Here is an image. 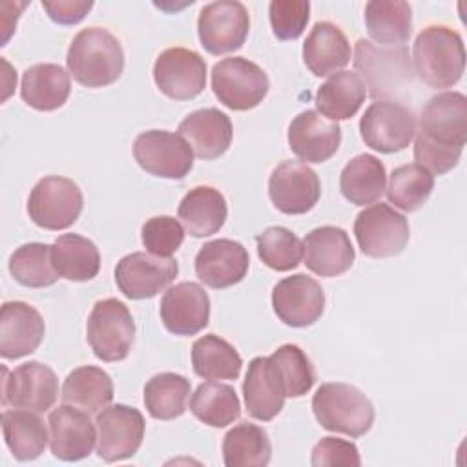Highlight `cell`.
Segmentation results:
<instances>
[{
	"label": "cell",
	"mask_w": 467,
	"mask_h": 467,
	"mask_svg": "<svg viewBox=\"0 0 467 467\" xmlns=\"http://www.w3.org/2000/svg\"><path fill=\"white\" fill-rule=\"evenodd\" d=\"M465 140L467 97L460 91H443L429 99L414 142L416 164L432 175H443L458 164Z\"/></svg>",
	"instance_id": "1"
},
{
	"label": "cell",
	"mask_w": 467,
	"mask_h": 467,
	"mask_svg": "<svg viewBox=\"0 0 467 467\" xmlns=\"http://www.w3.org/2000/svg\"><path fill=\"white\" fill-rule=\"evenodd\" d=\"M66 64L69 75L80 86L104 88L120 78L124 71V49L111 31L91 26L73 36Z\"/></svg>",
	"instance_id": "2"
},
{
	"label": "cell",
	"mask_w": 467,
	"mask_h": 467,
	"mask_svg": "<svg viewBox=\"0 0 467 467\" xmlns=\"http://www.w3.org/2000/svg\"><path fill=\"white\" fill-rule=\"evenodd\" d=\"M414 73L434 89L452 88L465 69V47L458 31L449 26H429L412 46Z\"/></svg>",
	"instance_id": "3"
},
{
	"label": "cell",
	"mask_w": 467,
	"mask_h": 467,
	"mask_svg": "<svg viewBox=\"0 0 467 467\" xmlns=\"http://www.w3.org/2000/svg\"><path fill=\"white\" fill-rule=\"evenodd\" d=\"M312 410L323 429L350 438L367 434L376 416L372 401L358 387L339 381L323 383L316 390Z\"/></svg>",
	"instance_id": "4"
},
{
	"label": "cell",
	"mask_w": 467,
	"mask_h": 467,
	"mask_svg": "<svg viewBox=\"0 0 467 467\" xmlns=\"http://www.w3.org/2000/svg\"><path fill=\"white\" fill-rule=\"evenodd\" d=\"M354 67L370 97L387 100V97L410 84L414 67L405 46L378 47L370 40L359 38L354 47Z\"/></svg>",
	"instance_id": "5"
},
{
	"label": "cell",
	"mask_w": 467,
	"mask_h": 467,
	"mask_svg": "<svg viewBox=\"0 0 467 467\" xmlns=\"http://www.w3.org/2000/svg\"><path fill=\"white\" fill-rule=\"evenodd\" d=\"M86 337L99 359L108 363L126 359L135 339L130 308L115 297L97 301L88 316Z\"/></svg>",
	"instance_id": "6"
},
{
	"label": "cell",
	"mask_w": 467,
	"mask_h": 467,
	"mask_svg": "<svg viewBox=\"0 0 467 467\" xmlns=\"http://www.w3.org/2000/svg\"><path fill=\"white\" fill-rule=\"evenodd\" d=\"M212 89L223 106L234 111H246L265 100L270 80L255 62L244 57H228L213 64Z\"/></svg>",
	"instance_id": "7"
},
{
	"label": "cell",
	"mask_w": 467,
	"mask_h": 467,
	"mask_svg": "<svg viewBox=\"0 0 467 467\" xmlns=\"http://www.w3.org/2000/svg\"><path fill=\"white\" fill-rule=\"evenodd\" d=\"M84 206L78 184L62 175L40 179L27 199L31 221L44 230H66L78 219Z\"/></svg>",
	"instance_id": "8"
},
{
	"label": "cell",
	"mask_w": 467,
	"mask_h": 467,
	"mask_svg": "<svg viewBox=\"0 0 467 467\" xmlns=\"http://www.w3.org/2000/svg\"><path fill=\"white\" fill-rule=\"evenodd\" d=\"M354 235L365 255L385 259L403 252L410 230L405 215L385 202H378L358 213L354 221Z\"/></svg>",
	"instance_id": "9"
},
{
	"label": "cell",
	"mask_w": 467,
	"mask_h": 467,
	"mask_svg": "<svg viewBox=\"0 0 467 467\" xmlns=\"http://www.w3.org/2000/svg\"><path fill=\"white\" fill-rule=\"evenodd\" d=\"M363 142L379 153L405 150L416 135L414 113L396 100L372 102L359 119Z\"/></svg>",
	"instance_id": "10"
},
{
	"label": "cell",
	"mask_w": 467,
	"mask_h": 467,
	"mask_svg": "<svg viewBox=\"0 0 467 467\" xmlns=\"http://www.w3.org/2000/svg\"><path fill=\"white\" fill-rule=\"evenodd\" d=\"M137 164L150 175L162 179H184L193 168V150L179 135L166 130H148L133 142Z\"/></svg>",
	"instance_id": "11"
},
{
	"label": "cell",
	"mask_w": 467,
	"mask_h": 467,
	"mask_svg": "<svg viewBox=\"0 0 467 467\" xmlns=\"http://www.w3.org/2000/svg\"><path fill=\"white\" fill-rule=\"evenodd\" d=\"M250 31V15L237 0H219L202 5L197 18L201 46L212 55H224L243 47Z\"/></svg>",
	"instance_id": "12"
},
{
	"label": "cell",
	"mask_w": 467,
	"mask_h": 467,
	"mask_svg": "<svg viewBox=\"0 0 467 467\" xmlns=\"http://www.w3.org/2000/svg\"><path fill=\"white\" fill-rule=\"evenodd\" d=\"M97 454L113 463L131 458L142 445L146 421L139 409L122 403L108 405L97 412Z\"/></svg>",
	"instance_id": "13"
},
{
	"label": "cell",
	"mask_w": 467,
	"mask_h": 467,
	"mask_svg": "<svg viewBox=\"0 0 467 467\" xmlns=\"http://www.w3.org/2000/svg\"><path fill=\"white\" fill-rule=\"evenodd\" d=\"M2 403L35 412L49 410L58 398V379L53 368L40 361H26L11 372L2 368Z\"/></svg>",
	"instance_id": "14"
},
{
	"label": "cell",
	"mask_w": 467,
	"mask_h": 467,
	"mask_svg": "<svg viewBox=\"0 0 467 467\" xmlns=\"http://www.w3.org/2000/svg\"><path fill=\"white\" fill-rule=\"evenodd\" d=\"M153 80L168 99H195L206 88V62L193 49L168 47L155 58Z\"/></svg>",
	"instance_id": "15"
},
{
	"label": "cell",
	"mask_w": 467,
	"mask_h": 467,
	"mask_svg": "<svg viewBox=\"0 0 467 467\" xmlns=\"http://www.w3.org/2000/svg\"><path fill=\"white\" fill-rule=\"evenodd\" d=\"M268 195L279 212L301 215L317 204L321 182L308 164L301 161H283L270 173Z\"/></svg>",
	"instance_id": "16"
},
{
	"label": "cell",
	"mask_w": 467,
	"mask_h": 467,
	"mask_svg": "<svg viewBox=\"0 0 467 467\" xmlns=\"http://www.w3.org/2000/svg\"><path fill=\"white\" fill-rule=\"evenodd\" d=\"M179 274L173 257L131 252L115 266V283L128 299H148L164 290Z\"/></svg>",
	"instance_id": "17"
},
{
	"label": "cell",
	"mask_w": 467,
	"mask_h": 467,
	"mask_svg": "<svg viewBox=\"0 0 467 467\" xmlns=\"http://www.w3.org/2000/svg\"><path fill=\"white\" fill-rule=\"evenodd\" d=\"M272 306L285 325L296 328L310 327L323 316L325 292L314 277L294 274L274 286Z\"/></svg>",
	"instance_id": "18"
},
{
	"label": "cell",
	"mask_w": 467,
	"mask_h": 467,
	"mask_svg": "<svg viewBox=\"0 0 467 467\" xmlns=\"http://www.w3.org/2000/svg\"><path fill=\"white\" fill-rule=\"evenodd\" d=\"M159 314L168 332L175 336H193L210 321V297L199 283L182 281L164 292Z\"/></svg>",
	"instance_id": "19"
},
{
	"label": "cell",
	"mask_w": 467,
	"mask_h": 467,
	"mask_svg": "<svg viewBox=\"0 0 467 467\" xmlns=\"http://www.w3.org/2000/svg\"><path fill=\"white\" fill-rule=\"evenodd\" d=\"M49 447L62 462H78L91 454L97 441V429L89 412L75 405H60L49 414Z\"/></svg>",
	"instance_id": "20"
},
{
	"label": "cell",
	"mask_w": 467,
	"mask_h": 467,
	"mask_svg": "<svg viewBox=\"0 0 467 467\" xmlns=\"http://www.w3.org/2000/svg\"><path fill=\"white\" fill-rule=\"evenodd\" d=\"M288 146L305 164L328 161L341 144V128L316 109L296 115L288 126Z\"/></svg>",
	"instance_id": "21"
},
{
	"label": "cell",
	"mask_w": 467,
	"mask_h": 467,
	"mask_svg": "<svg viewBox=\"0 0 467 467\" xmlns=\"http://www.w3.org/2000/svg\"><path fill=\"white\" fill-rule=\"evenodd\" d=\"M248 265L246 248L234 239L208 241L195 255V274L210 288H228L241 283Z\"/></svg>",
	"instance_id": "22"
},
{
	"label": "cell",
	"mask_w": 467,
	"mask_h": 467,
	"mask_svg": "<svg viewBox=\"0 0 467 467\" xmlns=\"http://www.w3.org/2000/svg\"><path fill=\"white\" fill-rule=\"evenodd\" d=\"M46 334L40 312L24 301H5L0 310V354L18 359L38 348Z\"/></svg>",
	"instance_id": "23"
},
{
	"label": "cell",
	"mask_w": 467,
	"mask_h": 467,
	"mask_svg": "<svg viewBox=\"0 0 467 467\" xmlns=\"http://www.w3.org/2000/svg\"><path fill=\"white\" fill-rule=\"evenodd\" d=\"M356 257L348 234L339 226H319L303 239V259L310 272L321 277L345 274Z\"/></svg>",
	"instance_id": "24"
},
{
	"label": "cell",
	"mask_w": 467,
	"mask_h": 467,
	"mask_svg": "<svg viewBox=\"0 0 467 467\" xmlns=\"http://www.w3.org/2000/svg\"><path fill=\"white\" fill-rule=\"evenodd\" d=\"M179 135L190 144L193 155L204 161L221 157L232 144V120L217 108H202L188 113L179 128Z\"/></svg>",
	"instance_id": "25"
},
{
	"label": "cell",
	"mask_w": 467,
	"mask_h": 467,
	"mask_svg": "<svg viewBox=\"0 0 467 467\" xmlns=\"http://www.w3.org/2000/svg\"><path fill=\"white\" fill-rule=\"evenodd\" d=\"M243 396L246 412L254 420L270 421L281 412L286 394L270 356H257L248 363Z\"/></svg>",
	"instance_id": "26"
},
{
	"label": "cell",
	"mask_w": 467,
	"mask_h": 467,
	"mask_svg": "<svg viewBox=\"0 0 467 467\" xmlns=\"http://www.w3.org/2000/svg\"><path fill=\"white\" fill-rule=\"evenodd\" d=\"M350 42L339 26L332 22H316L303 44L305 66L316 77H328L350 62Z\"/></svg>",
	"instance_id": "27"
},
{
	"label": "cell",
	"mask_w": 467,
	"mask_h": 467,
	"mask_svg": "<svg viewBox=\"0 0 467 467\" xmlns=\"http://www.w3.org/2000/svg\"><path fill=\"white\" fill-rule=\"evenodd\" d=\"M69 93L71 77L58 64H33L22 73L20 97L33 109L55 111L66 104Z\"/></svg>",
	"instance_id": "28"
},
{
	"label": "cell",
	"mask_w": 467,
	"mask_h": 467,
	"mask_svg": "<svg viewBox=\"0 0 467 467\" xmlns=\"http://www.w3.org/2000/svg\"><path fill=\"white\" fill-rule=\"evenodd\" d=\"M177 215L193 237L217 234L228 215L224 195L213 186H195L179 202Z\"/></svg>",
	"instance_id": "29"
},
{
	"label": "cell",
	"mask_w": 467,
	"mask_h": 467,
	"mask_svg": "<svg viewBox=\"0 0 467 467\" xmlns=\"http://www.w3.org/2000/svg\"><path fill=\"white\" fill-rule=\"evenodd\" d=\"M385 188H387L385 164L370 153L356 155L341 170L339 190L343 197L356 206L376 202L385 193Z\"/></svg>",
	"instance_id": "30"
},
{
	"label": "cell",
	"mask_w": 467,
	"mask_h": 467,
	"mask_svg": "<svg viewBox=\"0 0 467 467\" xmlns=\"http://www.w3.org/2000/svg\"><path fill=\"white\" fill-rule=\"evenodd\" d=\"M51 263L67 281H91L100 270V252L97 244L78 234H62L51 244Z\"/></svg>",
	"instance_id": "31"
},
{
	"label": "cell",
	"mask_w": 467,
	"mask_h": 467,
	"mask_svg": "<svg viewBox=\"0 0 467 467\" xmlns=\"http://www.w3.org/2000/svg\"><path fill=\"white\" fill-rule=\"evenodd\" d=\"M113 400L111 376L95 365H82L73 368L62 385V401L75 405L89 414L106 409Z\"/></svg>",
	"instance_id": "32"
},
{
	"label": "cell",
	"mask_w": 467,
	"mask_h": 467,
	"mask_svg": "<svg viewBox=\"0 0 467 467\" xmlns=\"http://www.w3.org/2000/svg\"><path fill=\"white\" fill-rule=\"evenodd\" d=\"M365 97L367 88L358 73L337 71L317 88L316 108L330 120H347L359 111Z\"/></svg>",
	"instance_id": "33"
},
{
	"label": "cell",
	"mask_w": 467,
	"mask_h": 467,
	"mask_svg": "<svg viewBox=\"0 0 467 467\" xmlns=\"http://www.w3.org/2000/svg\"><path fill=\"white\" fill-rule=\"evenodd\" d=\"M2 432L7 449L20 462L38 458L47 445V429L44 420L27 409L2 412Z\"/></svg>",
	"instance_id": "34"
},
{
	"label": "cell",
	"mask_w": 467,
	"mask_h": 467,
	"mask_svg": "<svg viewBox=\"0 0 467 467\" xmlns=\"http://www.w3.org/2000/svg\"><path fill=\"white\" fill-rule=\"evenodd\" d=\"M365 26L372 40L403 46L412 35V9L403 0H370L365 4Z\"/></svg>",
	"instance_id": "35"
},
{
	"label": "cell",
	"mask_w": 467,
	"mask_h": 467,
	"mask_svg": "<svg viewBox=\"0 0 467 467\" xmlns=\"http://www.w3.org/2000/svg\"><path fill=\"white\" fill-rule=\"evenodd\" d=\"M270 458L272 445L263 427L241 421L224 434L223 462L226 467H265Z\"/></svg>",
	"instance_id": "36"
},
{
	"label": "cell",
	"mask_w": 467,
	"mask_h": 467,
	"mask_svg": "<svg viewBox=\"0 0 467 467\" xmlns=\"http://www.w3.org/2000/svg\"><path fill=\"white\" fill-rule=\"evenodd\" d=\"M192 367L204 379H237L243 358L226 339L217 334H206L192 345Z\"/></svg>",
	"instance_id": "37"
},
{
	"label": "cell",
	"mask_w": 467,
	"mask_h": 467,
	"mask_svg": "<svg viewBox=\"0 0 467 467\" xmlns=\"http://www.w3.org/2000/svg\"><path fill=\"white\" fill-rule=\"evenodd\" d=\"M192 394L190 379L175 372H161L151 376L144 385V405L155 420H175L184 414Z\"/></svg>",
	"instance_id": "38"
},
{
	"label": "cell",
	"mask_w": 467,
	"mask_h": 467,
	"mask_svg": "<svg viewBox=\"0 0 467 467\" xmlns=\"http://www.w3.org/2000/svg\"><path fill=\"white\" fill-rule=\"evenodd\" d=\"M192 414L210 427H226L241 416V401L232 385L206 381L190 398Z\"/></svg>",
	"instance_id": "39"
},
{
	"label": "cell",
	"mask_w": 467,
	"mask_h": 467,
	"mask_svg": "<svg viewBox=\"0 0 467 467\" xmlns=\"http://www.w3.org/2000/svg\"><path fill=\"white\" fill-rule=\"evenodd\" d=\"M434 190V175L423 166L412 162L392 170L385 188L390 204L403 212H414L427 202Z\"/></svg>",
	"instance_id": "40"
},
{
	"label": "cell",
	"mask_w": 467,
	"mask_h": 467,
	"mask_svg": "<svg viewBox=\"0 0 467 467\" xmlns=\"http://www.w3.org/2000/svg\"><path fill=\"white\" fill-rule=\"evenodd\" d=\"M9 272L16 283L27 288H44L58 281V274L51 263V244L26 243L9 257Z\"/></svg>",
	"instance_id": "41"
},
{
	"label": "cell",
	"mask_w": 467,
	"mask_h": 467,
	"mask_svg": "<svg viewBox=\"0 0 467 467\" xmlns=\"http://www.w3.org/2000/svg\"><path fill=\"white\" fill-rule=\"evenodd\" d=\"M270 361L281 379L286 398H301L316 383V370L305 350L294 343H285L272 352Z\"/></svg>",
	"instance_id": "42"
},
{
	"label": "cell",
	"mask_w": 467,
	"mask_h": 467,
	"mask_svg": "<svg viewBox=\"0 0 467 467\" xmlns=\"http://www.w3.org/2000/svg\"><path fill=\"white\" fill-rule=\"evenodd\" d=\"M257 255L272 270L288 272L301 263L303 243L285 226H270L257 237Z\"/></svg>",
	"instance_id": "43"
},
{
	"label": "cell",
	"mask_w": 467,
	"mask_h": 467,
	"mask_svg": "<svg viewBox=\"0 0 467 467\" xmlns=\"http://www.w3.org/2000/svg\"><path fill=\"white\" fill-rule=\"evenodd\" d=\"M140 239L146 252L159 257H171L184 241V228L171 215H155L142 224Z\"/></svg>",
	"instance_id": "44"
},
{
	"label": "cell",
	"mask_w": 467,
	"mask_h": 467,
	"mask_svg": "<svg viewBox=\"0 0 467 467\" xmlns=\"http://www.w3.org/2000/svg\"><path fill=\"white\" fill-rule=\"evenodd\" d=\"M270 26L279 40H296L310 18L308 0H272L268 5Z\"/></svg>",
	"instance_id": "45"
},
{
	"label": "cell",
	"mask_w": 467,
	"mask_h": 467,
	"mask_svg": "<svg viewBox=\"0 0 467 467\" xmlns=\"http://www.w3.org/2000/svg\"><path fill=\"white\" fill-rule=\"evenodd\" d=\"M310 463L314 467H359L361 458L356 443L325 436L314 445Z\"/></svg>",
	"instance_id": "46"
},
{
	"label": "cell",
	"mask_w": 467,
	"mask_h": 467,
	"mask_svg": "<svg viewBox=\"0 0 467 467\" xmlns=\"http://www.w3.org/2000/svg\"><path fill=\"white\" fill-rule=\"evenodd\" d=\"M42 7L46 9L47 16L62 26L78 24L93 7V2H42Z\"/></svg>",
	"instance_id": "47"
}]
</instances>
